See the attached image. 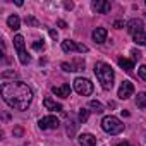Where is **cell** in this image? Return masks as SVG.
<instances>
[{"instance_id":"32","label":"cell","mask_w":146,"mask_h":146,"mask_svg":"<svg viewBox=\"0 0 146 146\" xmlns=\"http://www.w3.org/2000/svg\"><path fill=\"white\" fill-rule=\"evenodd\" d=\"M144 4H146V0H144Z\"/></svg>"},{"instance_id":"13","label":"cell","mask_w":146,"mask_h":146,"mask_svg":"<svg viewBox=\"0 0 146 146\" xmlns=\"http://www.w3.org/2000/svg\"><path fill=\"white\" fill-rule=\"evenodd\" d=\"M93 40H95L98 45L105 43V41H107V29H105V28H96V29L93 31Z\"/></svg>"},{"instance_id":"28","label":"cell","mask_w":146,"mask_h":146,"mask_svg":"<svg viewBox=\"0 0 146 146\" xmlns=\"http://www.w3.org/2000/svg\"><path fill=\"white\" fill-rule=\"evenodd\" d=\"M48 33H50V36H52L53 40H57V38H58V35H57V31H55V29H50Z\"/></svg>"},{"instance_id":"6","label":"cell","mask_w":146,"mask_h":146,"mask_svg":"<svg viewBox=\"0 0 146 146\" xmlns=\"http://www.w3.org/2000/svg\"><path fill=\"white\" fill-rule=\"evenodd\" d=\"M62 50L67 53V52H79V53H88L90 48L86 45H81V43H76L74 40H64L62 41Z\"/></svg>"},{"instance_id":"26","label":"cell","mask_w":146,"mask_h":146,"mask_svg":"<svg viewBox=\"0 0 146 146\" xmlns=\"http://www.w3.org/2000/svg\"><path fill=\"white\" fill-rule=\"evenodd\" d=\"M113 28H115V29H122V28H124V21H115V23H113Z\"/></svg>"},{"instance_id":"9","label":"cell","mask_w":146,"mask_h":146,"mask_svg":"<svg viewBox=\"0 0 146 146\" xmlns=\"http://www.w3.org/2000/svg\"><path fill=\"white\" fill-rule=\"evenodd\" d=\"M125 28H127V33L134 36V35H137V33H143L144 24H143L141 19H131V21L125 24Z\"/></svg>"},{"instance_id":"5","label":"cell","mask_w":146,"mask_h":146,"mask_svg":"<svg viewBox=\"0 0 146 146\" xmlns=\"http://www.w3.org/2000/svg\"><path fill=\"white\" fill-rule=\"evenodd\" d=\"M74 91L81 96H90L93 93V83L86 78H76L74 79Z\"/></svg>"},{"instance_id":"7","label":"cell","mask_w":146,"mask_h":146,"mask_svg":"<svg viewBox=\"0 0 146 146\" xmlns=\"http://www.w3.org/2000/svg\"><path fill=\"white\" fill-rule=\"evenodd\" d=\"M132 95H134V84H132L131 81H124V83L120 84V88H119L117 96H119L120 100H127V98H131Z\"/></svg>"},{"instance_id":"8","label":"cell","mask_w":146,"mask_h":146,"mask_svg":"<svg viewBox=\"0 0 146 146\" xmlns=\"http://www.w3.org/2000/svg\"><path fill=\"white\" fill-rule=\"evenodd\" d=\"M58 119L55 117V115H46V117H43V119H40V122H38V127L40 129H57L58 127Z\"/></svg>"},{"instance_id":"25","label":"cell","mask_w":146,"mask_h":146,"mask_svg":"<svg viewBox=\"0 0 146 146\" xmlns=\"http://www.w3.org/2000/svg\"><path fill=\"white\" fill-rule=\"evenodd\" d=\"M24 21H26V24H31V26H38V21H36L35 17H31V16H29V17H26Z\"/></svg>"},{"instance_id":"10","label":"cell","mask_w":146,"mask_h":146,"mask_svg":"<svg viewBox=\"0 0 146 146\" xmlns=\"http://www.w3.org/2000/svg\"><path fill=\"white\" fill-rule=\"evenodd\" d=\"M91 7H93V11H96L100 14H108L112 9L110 2H107V0H95V2H91Z\"/></svg>"},{"instance_id":"4","label":"cell","mask_w":146,"mask_h":146,"mask_svg":"<svg viewBox=\"0 0 146 146\" xmlns=\"http://www.w3.org/2000/svg\"><path fill=\"white\" fill-rule=\"evenodd\" d=\"M14 48H16V52H17V55H19V62H21L23 65H28V64L31 62V57H29L28 52H26L23 35H16V36H14Z\"/></svg>"},{"instance_id":"17","label":"cell","mask_w":146,"mask_h":146,"mask_svg":"<svg viewBox=\"0 0 146 146\" xmlns=\"http://www.w3.org/2000/svg\"><path fill=\"white\" fill-rule=\"evenodd\" d=\"M136 105H137V108H146V93H144V91L137 93V96H136Z\"/></svg>"},{"instance_id":"24","label":"cell","mask_w":146,"mask_h":146,"mask_svg":"<svg viewBox=\"0 0 146 146\" xmlns=\"http://www.w3.org/2000/svg\"><path fill=\"white\" fill-rule=\"evenodd\" d=\"M131 55H132V62H136V60H139V58H141V52H139V50H136V48H134V50H131Z\"/></svg>"},{"instance_id":"23","label":"cell","mask_w":146,"mask_h":146,"mask_svg":"<svg viewBox=\"0 0 146 146\" xmlns=\"http://www.w3.org/2000/svg\"><path fill=\"white\" fill-rule=\"evenodd\" d=\"M137 74H139V78H141L143 81H146V65H141V67L137 69Z\"/></svg>"},{"instance_id":"18","label":"cell","mask_w":146,"mask_h":146,"mask_svg":"<svg viewBox=\"0 0 146 146\" xmlns=\"http://www.w3.org/2000/svg\"><path fill=\"white\" fill-rule=\"evenodd\" d=\"M134 41H136L137 45H141V46H146V31L134 35Z\"/></svg>"},{"instance_id":"30","label":"cell","mask_w":146,"mask_h":146,"mask_svg":"<svg viewBox=\"0 0 146 146\" xmlns=\"http://www.w3.org/2000/svg\"><path fill=\"white\" fill-rule=\"evenodd\" d=\"M57 24H58V26H60V28H67V24H65V23H64V21H58V23H57Z\"/></svg>"},{"instance_id":"3","label":"cell","mask_w":146,"mask_h":146,"mask_svg":"<svg viewBox=\"0 0 146 146\" xmlns=\"http://www.w3.org/2000/svg\"><path fill=\"white\" fill-rule=\"evenodd\" d=\"M102 129L110 136H117V134H120L124 131V124L113 115H105L102 119Z\"/></svg>"},{"instance_id":"16","label":"cell","mask_w":146,"mask_h":146,"mask_svg":"<svg viewBox=\"0 0 146 146\" xmlns=\"http://www.w3.org/2000/svg\"><path fill=\"white\" fill-rule=\"evenodd\" d=\"M119 65H120L125 72H131V70L134 69V62H132V60H129V58H124V57H120V58H119Z\"/></svg>"},{"instance_id":"20","label":"cell","mask_w":146,"mask_h":146,"mask_svg":"<svg viewBox=\"0 0 146 146\" xmlns=\"http://www.w3.org/2000/svg\"><path fill=\"white\" fill-rule=\"evenodd\" d=\"M88 117H90V110H86V108H81V110H79V120L84 124V122L88 120Z\"/></svg>"},{"instance_id":"11","label":"cell","mask_w":146,"mask_h":146,"mask_svg":"<svg viewBox=\"0 0 146 146\" xmlns=\"http://www.w3.org/2000/svg\"><path fill=\"white\" fill-rule=\"evenodd\" d=\"M52 91H53L57 96H60V98H69V95H70V86H69V84L53 86V88H52Z\"/></svg>"},{"instance_id":"12","label":"cell","mask_w":146,"mask_h":146,"mask_svg":"<svg viewBox=\"0 0 146 146\" xmlns=\"http://www.w3.org/2000/svg\"><path fill=\"white\" fill-rule=\"evenodd\" d=\"M79 144L81 146H96V137L93 134L84 132V134L79 136Z\"/></svg>"},{"instance_id":"27","label":"cell","mask_w":146,"mask_h":146,"mask_svg":"<svg viewBox=\"0 0 146 146\" xmlns=\"http://www.w3.org/2000/svg\"><path fill=\"white\" fill-rule=\"evenodd\" d=\"M64 7L70 11V9H74V4H72V2H64Z\"/></svg>"},{"instance_id":"22","label":"cell","mask_w":146,"mask_h":146,"mask_svg":"<svg viewBox=\"0 0 146 146\" xmlns=\"http://www.w3.org/2000/svg\"><path fill=\"white\" fill-rule=\"evenodd\" d=\"M60 67H62V69H64L65 72H74V70H78L74 64H67V62H64V64H62Z\"/></svg>"},{"instance_id":"2","label":"cell","mask_w":146,"mask_h":146,"mask_svg":"<svg viewBox=\"0 0 146 146\" xmlns=\"http://www.w3.org/2000/svg\"><path fill=\"white\" fill-rule=\"evenodd\" d=\"M95 76H96V79L100 81V84L105 91H110L113 88L115 72L107 62H96L95 64Z\"/></svg>"},{"instance_id":"1","label":"cell","mask_w":146,"mask_h":146,"mask_svg":"<svg viewBox=\"0 0 146 146\" xmlns=\"http://www.w3.org/2000/svg\"><path fill=\"white\" fill-rule=\"evenodd\" d=\"M2 98L4 102L14 108V110H28V107L33 102V91L31 88L23 83V81H11V83H4L2 88Z\"/></svg>"},{"instance_id":"21","label":"cell","mask_w":146,"mask_h":146,"mask_svg":"<svg viewBox=\"0 0 146 146\" xmlns=\"http://www.w3.org/2000/svg\"><path fill=\"white\" fill-rule=\"evenodd\" d=\"M33 50H36V52L45 50V43H43V40H36V41L33 43Z\"/></svg>"},{"instance_id":"31","label":"cell","mask_w":146,"mask_h":146,"mask_svg":"<svg viewBox=\"0 0 146 146\" xmlns=\"http://www.w3.org/2000/svg\"><path fill=\"white\" fill-rule=\"evenodd\" d=\"M117 146H131V144H129V143H125V141H124V143H119V144H117Z\"/></svg>"},{"instance_id":"14","label":"cell","mask_w":146,"mask_h":146,"mask_svg":"<svg viewBox=\"0 0 146 146\" xmlns=\"http://www.w3.org/2000/svg\"><path fill=\"white\" fill-rule=\"evenodd\" d=\"M43 107H45L46 110H50V112H62V105L57 103V102H53V100L48 98V96L43 100Z\"/></svg>"},{"instance_id":"15","label":"cell","mask_w":146,"mask_h":146,"mask_svg":"<svg viewBox=\"0 0 146 146\" xmlns=\"http://www.w3.org/2000/svg\"><path fill=\"white\" fill-rule=\"evenodd\" d=\"M7 24H9V28L11 29H14V31H17L19 29V26H21V19H19V16H9V19H7Z\"/></svg>"},{"instance_id":"19","label":"cell","mask_w":146,"mask_h":146,"mask_svg":"<svg viewBox=\"0 0 146 146\" xmlns=\"http://www.w3.org/2000/svg\"><path fill=\"white\" fill-rule=\"evenodd\" d=\"M90 108H91L93 112H96V113H102V112H103V105H102L100 102H96V100H91V102H90Z\"/></svg>"},{"instance_id":"29","label":"cell","mask_w":146,"mask_h":146,"mask_svg":"<svg viewBox=\"0 0 146 146\" xmlns=\"http://www.w3.org/2000/svg\"><path fill=\"white\" fill-rule=\"evenodd\" d=\"M14 134H16V136H21V134H23V129H14Z\"/></svg>"}]
</instances>
